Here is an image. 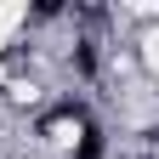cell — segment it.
Returning <instances> with one entry per match:
<instances>
[{
  "mask_svg": "<svg viewBox=\"0 0 159 159\" xmlns=\"http://www.w3.org/2000/svg\"><path fill=\"white\" fill-rule=\"evenodd\" d=\"M74 159H102V136H97V131H85V136H80V153Z\"/></svg>",
  "mask_w": 159,
  "mask_h": 159,
  "instance_id": "cell-1",
  "label": "cell"
}]
</instances>
